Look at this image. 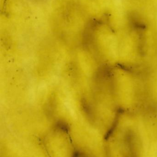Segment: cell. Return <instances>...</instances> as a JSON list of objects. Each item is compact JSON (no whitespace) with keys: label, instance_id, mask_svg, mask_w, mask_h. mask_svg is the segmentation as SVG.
<instances>
[{"label":"cell","instance_id":"1","mask_svg":"<svg viewBox=\"0 0 157 157\" xmlns=\"http://www.w3.org/2000/svg\"><path fill=\"white\" fill-rule=\"evenodd\" d=\"M139 151L124 152V157H139Z\"/></svg>","mask_w":157,"mask_h":157},{"label":"cell","instance_id":"2","mask_svg":"<svg viewBox=\"0 0 157 157\" xmlns=\"http://www.w3.org/2000/svg\"><path fill=\"white\" fill-rule=\"evenodd\" d=\"M58 128L64 132L67 133L69 132V128L67 125L63 124H58Z\"/></svg>","mask_w":157,"mask_h":157},{"label":"cell","instance_id":"3","mask_svg":"<svg viewBox=\"0 0 157 157\" xmlns=\"http://www.w3.org/2000/svg\"><path fill=\"white\" fill-rule=\"evenodd\" d=\"M72 157H82V154L79 150H75L72 154Z\"/></svg>","mask_w":157,"mask_h":157},{"label":"cell","instance_id":"4","mask_svg":"<svg viewBox=\"0 0 157 157\" xmlns=\"http://www.w3.org/2000/svg\"><path fill=\"white\" fill-rule=\"evenodd\" d=\"M105 157H112L110 150L109 147H108V146H106L105 147Z\"/></svg>","mask_w":157,"mask_h":157},{"label":"cell","instance_id":"5","mask_svg":"<svg viewBox=\"0 0 157 157\" xmlns=\"http://www.w3.org/2000/svg\"></svg>","mask_w":157,"mask_h":157}]
</instances>
